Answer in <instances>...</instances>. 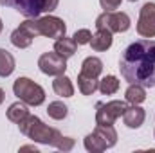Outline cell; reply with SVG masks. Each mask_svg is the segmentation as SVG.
Here are the masks:
<instances>
[{"instance_id":"obj_21","label":"cell","mask_w":155,"mask_h":153,"mask_svg":"<svg viewBox=\"0 0 155 153\" xmlns=\"http://www.w3.org/2000/svg\"><path fill=\"white\" fill-rule=\"evenodd\" d=\"M47 114L54 121H63L67 117V114H69V106L65 103H61V101H52L47 106Z\"/></svg>"},{"instance_id":"obj_22","label":"cell","mask_w":155,"mask_h":153,"mask_svg":"<svg viewBox=\"0 0 155 153\" xmlns=\"http://www.w3.org/2000/svg\"><path fill=\"white\" fill-rule=\"evenodd\" d=\"M99 90L105 96H112L119 90V79L116 76H105L99 81Z\"/></svg>"},{"instance_id":"obj_11","label":"cell","mask_w":155,"mask_h":153,"mask_svg":"<svg viewBox=\"0 0 155 153\" xmlns=\"http://www.w3.org/2000/svg\"><path fill=\"white\" fill-rule=\"evenodd\" d=\"M137 33L144 38H155V4L146 2L139 11Z\"/></svg>"},{"instance_id":"obj_27","label":"cell","mask_w":155,"mask_h":153,"mask_svg":"<svg viewBox=\"0 0 155 153\" xmlns=\"http://www.w3.org/2000/svg\"><path fill=\"white\" fill-rule=\"evenodd\" d=\"M2 27H4V25H2V20H0V33H2Z\"/></svg>"},{"instance_id":"obj_17","label":"cell","mask_w":155,"mask_h":153,"mask_svg":"<svg viewBox=\"0 0 155 153\" xmlns=\"http://www.w3.org/2000/svg\"><path fill=\"white\" fill-rule=\"evenodd\" d=\"M124 99L126 103L130 105H141L144 99H146V90L143 85H137V83H130V86L126 88L124 92Z\"/></svg>"},{"instance_id":"obj_24","label":"cell","mask_w":155,"mask_h":153,"mask_svg":"<svg viewBox=\"0 0 155 153\" xmlns=\"http://www.w3.org/2000/svg\"><path fill=\"white\" fill-rule=\"evenodd\" d=\"M121 2L123 0H99V4H101V7L105 11H116V9H119Z\"/></svg>"},{"instance_id":"obj_18","label":"cell","mask_w":155,"mask_h":153,"mask_svg":"<svg viewBox=\"0 0 155 153\" xmlns=\"http://www.w3.org/2000/svg\"><path fill=\"white\" fill-rule=\"evenodd\" d=\"M29 115V110H27V105L24 103V101H16V103H13L9 108H7V119L11 121V122H20L22 119H25Z\"/></svg>"},{"instance_id":"obj_3","label":"cell","mask_w":155,"mask_h":153,"mask_svg":"<svg viewBox=\"0 0 155 153\" xmlns=\"http://www.w3.org/2000/svg\"><path fill=\"white\" fill-rule=\"evenodd\" d=\"M60 0H0V5L11 7L27 18H38L41 13H52Z\"/></svg>"},{"instance_id":"obj_25","label":"cell","mask_w":155,"mask_h":153,"mask_svg":"<svg viewBox=\"0 0 155 153\" xmlns=\"http://www.w3.org/2000/svg\"><path fill=\"white\" fill-rule=\"evenodd\" d=\"M20 151H38V150H36V148H35V146H22V148H20Z\"/></svg>"},{"instance_id":"obj_13","label":"cell","mask_w":155,"mask_h":153,"mask_svg":"<svg viewBox=\"0 0 155 153\" xmlns=\"http://www.w3.org/2000/svg\"><path fill=\"white\" fill-rule=\"evenodd\" d=\"M144 117H146V114H144V110L139 105H132V106H128L124 110L123 121H124V124L128 128H139L144 122Z\"/></svg>"},{"instance_id":"obj_20","label":"cell","mask_w":155,"mask_h":153,"mask_svg":"<svg viewBox=\"0 0 155 153\" xmlns=\"http://www.w3.org/2000/svg\"><path fill=\"white\" fill-rule=\"evenodd\" d=\"M78 88L83 96H92L99 88V81L96 77H85L81 74H78Z\"/></svg>"},{"instance_id":"obj_9","label":"cell","mask_w":155,"mask_h":153,"mask_svg":"<svg viewBox=\"0 0 155 153\" xmlns=\"http://www.w3.org/2000/svg\"><path fill=\"white\" fill-rule=\"evenodd\" d=\"M38 67L40 70L47 76H61L67 70V60L63 56H60L56 50L52 52H43L38 58Z\"/></svg>"},{"instance_id":"obj_7","label":"cell","mask_w":155,"mask_h":153,"mask_svg":"<svg viewBox=\"0 0 155 153\" xmlns=\"http://www.w3.org/2000/svg\"><path fill=\"white\" fill-rule=\"evenodd\" d=\"M40 36V29H38V22L36 18H29L25 22L20 24V27H16L11 33V43L18 49H27L33 40Z\"/></svg>"},{"instance_id":"obj_6","label":"cell","mask_w":155,"mask_h":153,"mask_svg":"<svg viewBox=\"0 0 155 153\" xmlns=\"http://www.w3.org/2000/svg\"><path fill=\"white\" fill-rule=\"evenodd\" d=\"M97 29H108L114 33H126L130 29V16L123 11H105L96 18Z\"/></svg>"},{"instance_id":"obj_28","label":"cell","mask_w":155,"mask_h":153,"mask_svg":"<svg viewBox=\"0 0 155 153\" xmlns=\"http://www.w3.org/2000/svg\"><path fill=\"white\" fill-rule=\"evenodd\" d=\"M130 2H137V0H130Z\"/></svg>"},{"instance_id":"obj_23","label":"cell","mask_w":155,"mask_h":153,"mask_svg":"<svg viewBox=\"0 0 155 153\" xmlns=\"http://www.w3.org/2000/svg\"><path fill=\"white\" fill-rule=\"evenodd\" d=\"M72 38H74V41H76L78 45H87V43H90L92 33H90L88 29H78Z\"/></svg>"},{"instance_id":"obj_15","label":"cell","mask_w":155,"mask_h":153,"mask_svg":"<svg viewBox=\"0 0 155 153\" xmlns=\"http://www.w3.org/2000/svg\"><path fill=\"white\" fill-rule=\"evenodd\" d=\"M52 88H54L56 96H60V97H72L74 96V85L65 74L56 76V79L52 81Z\"/></svg>"},{"instance_id":"obj_5","label":"cell","mask_w":155,"mask_h":153,"mask_svg":"<svg viewBox=\"0 0 155 153\" xmlns=\"http://www.w3.org/2000/svg\"><path fill=\"white\" fill-rule=\"evenodd\" d=\"M13 92L20 101H24L29 106H40L45 101L43 88L38 83H35L33 79H29V77H18L13 83Z\"/></svg>"},{"instance_id":"obj_10","label":"cell","mask_w":155,"mask_h":153,"mask_svg":"<svg viewBox=\"0 0 155 153\" xmlns=\"http://www.w3.org/2000/svg\"><path fill=\"white\" fill-rule=\"evenodd\" d=\"M38 29H40V36H47V38H61L67 33V25L61 18L47 15V16H38Z\"/></svg>"},{"instance_id":"obj_14","label":"cell","mask_w":155,"mask_h":153,"mask_svg":"<svg viewBox=\"0 0 155 153\" xmlns=\"http://www.w3.org/2000/svg\"><path fill=\"white\" fill-rule=\"evenodd\" d=\"M103 72V61L99 60V58H96V56H88V58H85L83 60V63H81V70H79V74L85 77H99V74Z\"/></svg>"},{"instance_id":"obj_19","label":"cell","mask_w":155,"mask_h":153,"mask_svg":"<svg viewBox=\"0 0 155 153\" xmlns=\"http://www.w3.org/2000/svg\"><path fill=\"white\" fill-rule=\"evenodd\" d=\"M15 70V58L9 50L0 49V77H7Z\"/></svg>"},{"instance_id":"obj_1","label":"cell","mask_w":155,"mask_h":153,"mask_svg":"<svg viewBox=\"0 0 155 153\" xmlns=\"http://www.w3.org/2000/svg\"><path fill=\"white\" fill-rule=\"evenodd\" d=\"M119 70L124 81L143 85L144 88L155 86V41L137 40L130 43L119 60Z\"/></svg>"},{"instance_id":"obj_12","label":"cell","mask_w":155,"mask_h":153,"mask_svg":"<svg viewBox=\"0 0 155 153\" xmlns=\"http://www.w3.org/2000/svg\"><path fill=\"white\" fill-rule=\"evenodd\" d=\"M112 41H114V38L108 29H97L90 38V47L94 50L101 52V50H108L112 47Z\"/></svg>"},{"instance_id":"obj_8","label":"cell","mask_w":155,"mask_h":153,"mask_svg":"<svg viewBox=\"0 0 155 153\" xmlns=\"http://www.w3.org/2000/svg\"><path fill=\"white\" fill-rule=\"evenodd\" d=\"M128 108L126 101H108V103H99L97 105V112H96V122L97 124H114L121 115L124 114V110Z\"/></svg>"},{"instance_id":"obj_26","label":"cell","mask_w":155,"mask_h":153,"mask_svg":"<svg viewBox=\"0 0 155 153\" xmlns=\"http://www.w3.org/2000/svg\"><path fill=\"white\" fill-rule=\"evenodd\" d=\"M4 99H5V92H4V90L0 88V105L4 103Z\"/></svg>"},{"instance_id":"obj_4","label":"cell","mask_w":155,"mask_h":153,"mask_svg":"<svg viewBox=\"0 0 155 153\" xmlns=\"http://www.w3.org/2000/svg\"><path fill=\"white\" fill-rule=\"evenodd\" d=\"M117 142V132L114 124H97L96 130L92 133H88L85 137V148L92 153H101L112 146H116Z\"/></svg>"},{"instance_id":"obj_16","label":"cell","mask_w":155,"mask_h":153,"mask_svg":"<svg viewBox=\"0 0 155 153\" xmlns=\"http://www.w3.org/2000/svg\"><path fill=\"white\" fill-rule=\"evenodd\" d=\"M76 49H78V43L74 41V38L61 36V38L56 40V43H54V50H56L60 56H63L65 60L72 58V56L76 54Z\"/></svg>"},{"instance_id":"obj_2","label":"cell","mask_w":155,"mask_h":153,"mask_svg":"<svg viewBox=\"0 0 155 153\" xmlns=\"http://www.w3.org/2000/svg\"><path fill=\"white\" fill-rule=\"evenodd\" d=\"M18 128L24 135H27L31 141L41 142L47 146H54L61 151H71L74 148V139L72 137H65L61 135V132H58L56 128L47 126L40 117L36 115H27L25 119H22L18 122Z\"/></svg>"}]
</instances>
